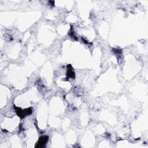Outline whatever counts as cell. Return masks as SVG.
I'll list each match as a JSON object with an SVG mask.
<instances>
[{"instance_id":"obj_3","label":"cell","mask_w":148,"mask_h":148,"mask_svg":"<svg viewBox=\"0 0 148 148\" xmlns=\"http://www.w3.org/2000/svg\"><path fill=\"white\" fill-rule=\"evenodd\" d=\"M67 75L71 78H75V72L71 69H68Z\"/></svg>"},{"instance_id":"obj_2","label":"cell","mask_w":148,"mask_h":148,"mask_svg":"<svg viewBox=\"0 0 148 148\" xmlns=\"http://www.w3.org/2000/svg\"><path fill=\"white\" fill-rule=\"evenodd\" d=\"M48 139H49V137L46 136L40 137L38 140V142L37 143L36 147H43L48 141Z\"/></svg>"},{"instance_id":"obj_1","label":"cell","mask_w":148,"mask_h":148,"mask_svg":"<svg viewBox=\"0 0 148 148\" xmlns=\"http://www.w3.org/2000/svg\"><path fill=\"white\" fill-rule=\"evenodd\" d=\"M14 109H15L16 114H18V116H19L21 118H24L26 115L31 114V113L32 112V109L30 108L23 110L20 108H17V107H14Z\"/></svg>"}]
</instances>
